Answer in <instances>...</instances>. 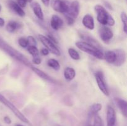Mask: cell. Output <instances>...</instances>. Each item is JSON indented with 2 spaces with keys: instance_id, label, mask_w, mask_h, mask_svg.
I'll list each match as a JSON object with an SVG mask.
<instances>
[{
  "instance_id": "obj_22",
  "label": "cell",
  "mask_w": 127,
  "mask_h": 126,
  "mask_svg": "<svg viewBox=\"0 0 127 126\" xmlns=\"http://www.w3.org/2000/svg\"><path fill=\"white\" fill-rule=\"evenodd\" d=\"M68 51L69 56L73 59H74V60H79L80 59V55H79V53L74 49L70 48L68 49Z\"/></svg>"
},
{
  "instance_id": "obj_5",
  "label": "cell",
  "mask_w": 127,
  "mask_h": 126,
  "mask_svg": "<svg viewBox=\"0 0 127 126\" xmlns=\"http://www.w3.org/2000/svg\"><path fill=\"white\" fill-rule=\"evenodd\" d=\"M95 78L96 82L98 86L100 91L105 95V96H109V92L108 90L106 82H105L104 75L102 72L98 71L95 73Z\"/></svg>"
},
{
  "instance_id": "obj_38",
  "label": "cell",
  "mask_w": 127,
  "mask_h": 126,
  "mask_svg": "<svg viewBox=\"0 0 127 126\" xmlns=\"http://www.w3.org/2000/svg\"><path fill=\"white\" fill-rule=\"evenodd\" d=\"M1 9H2V7H1V5H0V11H1Z\"/></svg>"
},
{
  "instance_id": "obj_33",
  "label": "cell",
  "mask_w": 127,
  "mask_h": 126,
  "mask_svg": "<svg viewBox=\"0 0 127 126\" xmlns=\"http://www.w3.org/2000/svg\"><path fill=\"white\" fill-rule=\"evenodd\" d=\"M41 1H42V3H43L45 6H48V5H49L50 0H41Z\"/></svg>"
},
{
  "instance_id": "obj_6",
  "label": "cell",
  "mask_w": 127,
  "mask_h": 126,
  "mask_svg": "<svg viewBox=\"0 0 127 126\" xmlns=\"http://www.w3.org/2000/svg\"><path fill=\"white\" fill-rule=\"evenodd\" d=\"M51 6L53 10L60 13L66 14L68 11V6L65 2L62 0H51Z\"/></svg>"
},
{
  "instance_id": "obj_9",
  "label": "cell",
  "mask_w": 127,
  "mask_h": 126,
  "mask_svg": "<svg viewBox=\"0 0 127 126\" xmlns=\"http://www.w3.org/2000/svg\"><path fill=\"white\" fill-rule=\"evenodd\" d=\"M115 54H116V58H115V63H114V65L117 67L121 66L122 65L125 63L126 61V53L123 49H117L114 50Z\"/></svg>"
},
{
  "instance_id": "obj_7",
  "label": "cell",
  "mask_w": 127,
  "mask_h": 126,
  "mask_svg": "<svg viewBox=\"0 0 127 126\" xmlns=\"http://www.w3.org/2000/svg\"><path fill=\"white\" fill-rule=\"evenodd\" d=\"M80 11V5L78 1H74L68 6V12L65 14H68L73 19H76L78 17Z\"/></svg>"
},
{
  "instance_id": "obj_24",
  "label": "cell",
  "mask_w": 127,
  "mask_h": 126,
  "mask_svg": "<svg viewBox=\"0 0 127 126\" xmlns=\"http://www.w3.org/2000/svg\"><path fill=\"white\" fill-rule=\"evenodd\" d=\"M93 126H104V122H103V121L102 120L101 117H100V116H99L97 114L94 115Z\"/></svg>"
},
{
  "instance_id": "obj_32",
  "label": "cell",
  "mask_w": 127,
  "mask_h": 126,
  "mask_svg": "<svg viewBox=\"0 0 127 126\" xmlns=\"http://www.w3.org/2000/svg\"><path fill=\"white\" fill-rule=\"evenodd\" d=\"M4 122L6 124H11V120L10 117H8V116H5L4 117Z\"/></svg>"
},
{
  "instance_id": "obj_17",
  "label": "cell",
  "mask_w": 127,
  "mask_h": 126,
  "mask_svg": "<svg viewBox=\"0 0 127 126\" xmlns=\"http://www.w3.org/2000/svg\"><path fill=\"white\" fill-rule=\"evenodd\" d=\"M116 54L114 51H107L104 54V59L109 64H114L115 63Z\"/></svg>"
},
{
  "instance_id": "obj_3",
  "label": "cell",
  "mask_w": 127,
  "mask_h": 126,
  "mask_svg": "<svg viewBox=\"0 0 127 126\" xmlns=\"http://www.w3.org/2000/svg\"><path fill=\"white\" fill-rule=\"evenodd\" d=\"M0 102H1V103H2L3 105H4L5 106L7 107H8L14 114L15 116L17 117V118L19 119V120H21L22 122H25V123L29 124V121L27 119V117L14 106L12 103H11L4 96H2V95L0 94Z\"/></svg>"
},
{
  "instance_id": "obj_25",
  "label": "cell",
  "mask_w": 127,
  "mask_h": 126,
  "mask_svg": "<svg viewBox=\"0 0 127 126\" xmlns=\"http://www.w3.org/2000/svg\"><path fill=\"white\" fill-rule=\"evenodd\" d=\"M121 21L124 24V31L125 33H127V14L125 12H122L120 14Z\"/></svg>"
},
{
  "instance_id": "obj_35",
  "label": "cell",
  "mask_w": 127,
  "mask_h": 126,
  "mask_svg": "<svg viewBox=\"0 0 127 126\" xmlns=\"http://www.w3.org/2000/svg\"><path fill=\"white\" fill-rule=\"evenodd\" d=\"M26 2H31L32 1V0H25Z\"/></svg>"
},
{
  "instance_id": "obj_18",
  "label": "cell",
  "mask_w": 127,
  "mask_h": 126,
  "mask_svg": "<svg viewBox=\"0 0 127 126\" xmlns=\"http://www.w3.org/2000/svg\"><path fill=\"white\" fill-rule=\"evenodd\" d=\"M21 25L20 23H19L18 22H16V21H10L8 22L7 25H6V30L7 32H10V33H12V32H14L16 30L18 29L19 28L21 27Z\"/></svg>"
},
{
  "instance_id": "obj_19",
  "label": "cell",
  "mask_w": 127,
  "mask_h": 126,
  "mask_svg": "<svg viewBox=\"0 0 127 126\" xmlns=\"http://www.w3.org/2000/svg\"><path fill=\"white\" fill-rule=\"evenodd\" d=\"M31 69H32V70H33V71L37 75H38V76H39L40 77L42 78V79H45V80H48V81H51V82L53 81V80L51 79V77H50L47 74H46L44 72L42 71V70L38 69V68H36L35 67H32Z\"/></svg>"
},
{
  "instance_id": "obj_13",
  "label": "cell",
  "mask_w": 127,
  "mask_h": 126,
  "mask_svg": "<svg viewBox=\"0 0 127 126\" xmlns=\"http://www.w3.org/2000/svg\"><path fill=\"white\" fill-rule=\"evenodd\" d=\"M8 6L12 11H14L17 14H18L21 17H24L25 15H26V13L22 9V7H20L18 4L16 3L14 1L9 0L8 1Z\"/></svg>"
},
{
  "instance_id": "obj_34",
  "label": "cell",
  "mask_w": 127,
  "mask_h": 126,
  "mask_svg": "<svg viewBox=\"0 0 127 126\" xmlns=\"http://www.w3.org/2000/svg\"><path fill=\"white\" fill-rule=\"evenodd\" d=\"M5 21L2 18L0 17V27H3L4 25Z\"/></svg>"
},
{
  "instance_id": "obj_29",
  "label": "cell",
  "mask_w": 127,
  "mask_h": 126,
  "mask_svg": "<svg viewBox=\"0 0 127 126\" xmlns=\"http://www.w3.org/2000/svg\"><path fill=\"white\" fill-rule=\"evenodd\" d=\"M32 63L35 64H37V65H39V64H40V63H42V59H41L40 57L39 56V55L33 57Z\"/></svg>"
},
{
  "instance_id": "obj_30",
  "label": "cell",
  "mask_w": 127,
  "mask_h": 126,
  "mask_svg": "<svg viewBox=\"0 0 127 126\" xmlns=\"http://www.w3.org/2000/svg\"><path fill=\"white\" fill-rule=\"evenodd\" d=\"M26 2L25 0H17V4L21 7H25L26 6Z\"/></svg>"
},
{
  "instance_id": "obj_10",
  "label": "cell",
  "mask_w": 127,
  "mask_h": 126,
  "mask_svg": "<svg viewBox=\"0 0 127 126\" xmlns=\"http://www.w3.org/2000/svg\"><path fill=\"white\" fill-rule=\"evenodd\" d=\"M116 123V112L112 106H109L107 110V126H115Z\"/></svg>"
},
{
  "instance_id": "obj_16",
  "label": "cell",
  "mask_w": 127,
  "mask_h": 126,
  "mask_svg": "<svg viewBox=\"0 0 127 126\" xmlns=\"http://www.w3.org/2000/svg\"><path fill=\"white\" fill-rule=\"evenodd\" d=\"M76 76V71L73 68L66 67L64 70V77L68 81L73 80Z\"/></svg>"
},
{
  "instance_id": "obj_21",
  "label": "cell",
  "mask_w": 127,
  "mask_h": 126,
  "mask_svg": "<svg viewBox=\"0 0 127 126\" xmlns=\"http://www.w3.org/2000/svg\"><path fill=\"white\" fill-rule=\"evenodd\" d=\"M102 106L100 103H97L93 104L90 107V113L93 116H94V115L97 114V112L102 109Z\"/></svg>"
},
{
  "instance_id": "obj_8",
  "label": "cell",
  "mask_w": 127,
  "mask_h": 126,
  "mask_svg": "<svg viewBox=\"0 0 127 126\" xmlns=\"http://www.w3.org/2000/svg\"><path fill=\"white\" fill-rule=\"evenodd\" d=\"M99 36L103 42H108L113 38L114 33L109 27H102L99 29Z\"/></svg>"
},
{
  "instance_id": "obj_2",
  "label": "cell",
  "mask_w": 127,
  "mask_h": 126,
  "mask_svg": "<svg viewBox=\"0 0 127 126\" xmlns=\"http://www.w3.org/2000/svg\"><path fill=\"white\" fill-rule=\"evenodd\" d=\"M75 44L82 51L91 54L96 58L97 59H104V53L99 48L91 43L86 42H78L76 43Z\"/></svg>"
},
{
  "instance_id": "obj_14",
  "label": "cell",
  "mask_w": 127,
  "mask_h": 126,
  "mask_svg": "<svg viewBox=\"0 0 127 126\" xmlns=\"http://www.w3.org/2000/svg\"><path fill=\"white\" fill-rule=\"evenodd\" d=\"M31 6L32 7V10L33 11V13L35 14L37 17L40 20L43 19V11H42V7H41L39 3L37 2H31Z\"/></svg>"
},
{
  "instance_id": "obj_12",
  "label": "cell",
  "mask_w": 127,
  "mask_h": 126,
  "mask_svg": "<svg viewBox=\"0 0 127 126\" xmlns=\"http://www.w3.org/2000/svg\"><path fill=\"white\" fill-rule=\"evenodd\" d=\"M50 25L53 30H58L63 26V21L57 15H53L52 16V18H51Z\"/></svg>"
},
{
  "instance_id": "obj_1",
  "label": "cell",
  "mask_w": 127,
  "mask_h": 126,
  "mask_svg": "<svg viewBox=\"0 0 127 126\" xmlns=\"http://www.w3.org/2000/svg\"><path fill=\"white\" fill-rule=\"evenodd\" d=\"M94 10L97 14V20L103 25L114 26L115 21L108 11L100 4L95 5Z\"/></svg>"
},
{
  "instance_id": "obj_27",
  "label": "cell",
  "mask_w": 127,
  "mask_h": 126,
  "mask_svg": "<svg viewBox=\"0 0 127 126\" xmlns=\"http://www.w3.org/2000/svg\"><path fill=\"white\" fill-rule=\"evenodd\" d=\"M27 39L28 41L29 46H37V42L34 37H33L32 36H29Z\"/></svg>"
},
{
  "instance_id": "obj_36",
  "label": "cell",
  "mask_w": 127,
  "mask_h": 126,
  "mask_svg": "<svg viewBox=\"0 0 127 126\" xmlns=\"http://www.w3.org/2000/svg\"><path fill=\"white\" fill-rule=\"evenodd\" d=\"M15 126H22V125H21V124H16Z\"/></svg>"
},
{
  "instance_id": "obj_11",
  "label": "cell",
  "mask_w": 127,
  "mask_h": 126,
  "mask_svg": "<svg viewBox=\"0 0 127 126\" xmlns=\"http://www.w3.org/2000/svg\"><path fill=\"white\" fill-rule=\"evenodd\" d=\"M82 23H83V25L88 29L91 30L94 29V27H95L94 20L91 15L89 14H86L83 17Z\"/></svg>"
},
{
  "instance_id": "obj_23",
  "label": "cell",
  "mask_w": 127,
  "mask_h": 126,
  "mask_svg": "<svg viewBox=\"0 0 127 126\" xmlns=\"http://www.w3.org/2000/svg\"><path fill=\"white\" fill-rule=\"evenodd\" d=\"M27 50L33 57L39 55L38 48L34 46H28L27 47Z\"/></svg>"
},
{
  "instance_id": "obj_31",
  "label": "cell",
  "mask_w": 127,
  "mask_h": 126,
  "mask_svg": "<svg viewBox=\"0 0 127 126\" xmlns=\"http://www.w3.org/2000/svg\"><path fill=\"white\" fill-rule=\"evenodd\" d=\"M40 52L41 53H42V55L43 56H47L49 54V51H48L47 48H43V49H41Z\"/></svg>"
},
{
  "instance_id": "obj_37",
  "label": "cell",
  "mask_w": 127,
  "mask_h": 126,
  "mask_svg": "<svg viewBox=\"0 0 127 126\" xmlns=\"http://www.w3.org/2000/svg\"><path fill=\"white\" fill-rule=\"evenodd\" d=\"M53 126H61L60 125H58V124H55L53 125Z\"/></svg>"
},
{
  "instance_id": "obj_28",
  "label": "cell",
  "mask_w": 127,
  "mask_h": 126,
  "mask_svg": "<svg viewBox=\"0 0 127 126\" xmlns=\"http://www.w3.org/2000/svg\"><path fill=\"white\" fill-rule=\"evenodd\" d=\"M64 16H65V19H66V21L67 23H68L69 25H73V23H74V22H75V19H73V17L68 16V14H64Z\"/></svg>"
},
{
  "instance_id": "obj_4",
  "label": "cell",
  "mask_w": 127,
  "mask_h": 126,
  "mask_svg": "<svg viewBox=\"0 0 127 126\" xmlns=\"http://www.w3.org/2000/svg\"><path fill=\"white\" fill-rule=\"evenodd\" d=\"M38 37L39 40L41 42V43L45 46V47L50 52H51L52 54H55V55L56 56H60V51L59 49L56 46L55 43H53L51 40H50L49 38L47 37H46V36L43 35L41 34L38 35Z\"/></svg>"
},
{
  "instance_id": "obj_26",
  "label": "cell",
  "mask_w": 127,
  "mask_h": 126,
  "mask_svg": "<svg viewBox=\"0 0 127 126\" xmlns=\"http://www.w3.org/2000/svg\"><path fill=\"white\" fill-rule=\"evenodd\" d=\"M18 43L19 44L22 48H27L29 46L27 39L26 38H24V37H21L18 40Z\"/></svg>"
},
{
  "instance_id": "obj_15",
  "label": "cell",
  "mask_w": 127,
  "mask_h": 126,
  "mask_svg": "<svg viewBox=\"0 0 127 126\" xmlns=\"http://www.w3.org/2000/svg\"><path fill=\"white\" fill-rule=\"evenodd\" d=\"M115 101L117 103V105L119 106V109H120L121 112L124 114L125 117L127 116V101L123 99L119 98H115Z\"/></svg>"
},
{
  "instance_id": "obj_39",
  "label": "cell",
  "mask_w": 127,
  "mask_h": 126,
  "mask_svg": "<svg viewBox=\"0 0 127 126\" xmlns=\"http://www.w3.org/2000/svg\"><path fill=\"white\" fill-rule=\"evenodd\" d=\"M88 126H91V125H90V124H89V125H88Z\"/></svg>"
},
{
  "instance_id": "obj_20",
  "label": "cell",
  "mask_w": 127,
  "mask_h": 126,
  "mask_svg": "<svg viewBox=\"0 0 127 126\" xmlns=\"http://www.w3.org/2000/svg\"><path fill=\"white\" fill-rule=\"evenodd\" d=\"M47 65L50 67L52 68L55 70H58L60 69V64L59 62L55 59H50L47 61Z\"/></svg>"
}]
</instances>
